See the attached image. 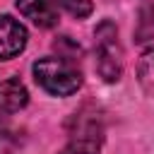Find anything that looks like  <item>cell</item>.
Here are the masks:
<instances>
[{
  "label": "cell",
  "mask_w": 154,
  "mask_h": 154,
  "mask_svg": "<svg viewBox=\"0 0 154 154\" xmlns=\"http://www.w3.org/2000/svg\"><path fill=\"white\" fill-rule=\"evenodd\" d=\"M31 70L36 84L53 96H70L82 87V75L67 58H38Z\"/></svg>",
  "instance_id": "cell-1"
},
{
  "label": "cell",
  "mask_w": 154,
  "mask_h": 154,
  "mask_svg": "<svg viewBox=\"0 0 154 154\" xmlns=\"http://www.w3.org/2000/svg\"><path fill=\"white\" fill-rule=\"evenodd\" d=\"M96 70L106 82H116L123 75V51L118 43V29L111 19H103L94 31Z\"/></svg>",
  "instance_id": "cell-2"
},
{
  "label": "cell",
  "mask_w": 154,
  "mask_h": 154,
  "mask_svg": "<svg viewBox=\"0 0 154 154\" xmlns=\"http://www.w3.org/2000/svg\"><path fill=\"white\" fill-rule=\"evenodd\" d=\"M101 149V128L96 120H82L77 132H72L70 142L58 152V154H99Z\"/></svg>",
  "instance_id": "cell-3"
},
{
  "label": "cell",
  "mask_w": 154,
  "mask_h": 154,
  "mask_svg": "<svg viewBox=\"0 0 154 154\" xmlns=\"http://www.w3.org/2000/svg\"><path fill=\"white\" fill-rule=\"evenodd\" d=\"M26 46V29L10 14H0V58L10 60Z\"/></svg>",
  "instance_id": "cell-4"
},
{
  "label": "cell",
  "mask_w": 154,
  "mask_h": 154,
  "mask_svg": "<svg viewBox=\"0 0 154 154\" xmlns=\"http://www.w3.org/2000/svg\"><path fill=\"white\" fill-rule=\"evenodd\" d=\"M26 101H29V94L19 79H14V77L0 79V116L22 111L26 106Z\"/></svg>",
  "instance_id": "cell-5"
},
{
  "label": "cell",
  "mask_w": 154,
  "mask_h": 154,
  "mask_svg": "<svg viewBox=\"0 0 154 154\" xmlns=\"http://www.w3.org/2000/svg\"><path fill=\"white\" fill-rule=\"evenodd\" d=\"M17 7L26 19H31L41 29H51L58 24V12L51 0H17Z\"/></svg>",
  "instance_id": "cell-6"
},
{
  "label": "cell",
  "mask_w": 154,
  "mask_h": 154,
  "mask_svg": "<svg viewBox=\"0 0 154 154\" xmlns=\"http://www.w3.org/2000/svg\"><path fill=\"white\" fill-rule=\"evenodd\" d=\"M137 79L147 94L154 96V41L142 51L140 63H137Z\"/></svg>",
  "instance_id": "cell-7"
},
{
  "label": "cell",
  "mask_w": 154,
  "mask_h": 154,
  "mask_svg": "<svg viewBox=\"0 0 154 154\" xmlns=\"http://www.w3.org/2000/svg\"><path fill=\"white\" fill-rule=\"evenodd\" d=\"M51 2H53L55 7H63L67 14H72V17H77V19L89 17L91 10H94L91 0H51Z\"/></svg>",
  "instance_id": "cell-8"
},
{
  "label": "cell",
  "mask_w": 154,
  "mask_h": 154,
  "mask_svg": "<svg viewBox=\"0 0 154 154\" xmlns=\"http://www.w3.org/2000/svg\"><path fill=\"white\" fill-rule=\"evenodd\" d=\"M19 132L17 130H10L5 123H0V152L2 154H10V152H14L17 147H19Z\"/></svg>",
  "instance_id": "cell-9"
}]
</instances>
